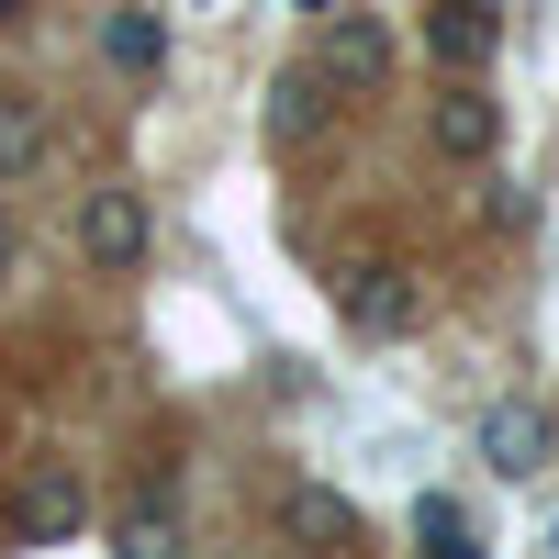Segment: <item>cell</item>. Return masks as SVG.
<instances>
[{
    "mask_svg": "<svg viewBox=\"0 0 559 559\" xmlns=\"http://www.w3.org/2000/svg\"><path fill=\"white\" fill-rule=\"evenodd\" d=\"M313 79H324V90H381V79H392V23H381V12H324Z\"/></svg>",
    "mask_w": 559,
    "mask_h": 559,
    "instance_id": "6da1fadb",
    "label": "cell"
},
{
    "mask_svg": "<svg viewBox=\"0 0 559 559\" xmlns=\"http://www.w3.org/2000/svg\"><path fill=\"white\" fill-rule=\"evenodd\" d=\"M79 258L90 269H134V258H146V191H123V179L90 191L79 202Z\"/></svg>",
    "mask_w": 559,
    "mask_h": 559,
    "instance_id": "7a4b0ae2",
    "label": "cell"
},
{
    "mask_svg": "<svg viewBox=\"0 0 559 559\" xmlns=\"http://www.w3.org/2000/svg\"><path fill=\"white\" fill-rule=\"evenodd\" d=\"M481 459L503 481H537L548 471V414L526 403V392H503V403H481Z\"/></svg>",
    "mask_w": 559,
    "mask_h": 559,
    "instance_id": "3957f363",
    "label": "cell"
},
{
    "mask_svg": "<svg viewBox=\"0 0 559 559\" xmlns=\"http://www.w3.org/2000/svg\"><path fill=\"white\" fill-rule=\"evenodd\" d=\"M426 45H437L448 79H471V68H492L503 23H492V0H437V12H426Z\"/></svg>",
    "mask_w": 559,
    "mask_h": 559,
    "instance_id": "277c9868",
    "label": "cell"
},
{
    "mask_svg": "<svg viewBox=\"0 0 559 559\" xmlns=\"http://www.w3.org/2000/svg\"><path fill=\"white\" fill-rule=\"evenodd\" d=\"M12 515H23V537H34V548H68V537L90 526V492H79V471H57V459H45V471L23 481Z\"/></svg>",
    "mask_w": 559,
    "mask_h": 559,
    "instance_id": "5b68a950",
    "label": "cell"
},
{
    "mask_svg": "<svg viewBox=\"0 0 559 559\" xmlns=\"http://www.w3.org/2000/svg\"><path fill=\"white\" fill-rule=\"evenodd\" d=\"M492 146H503V112L481 102L471 79H448V102H437V157H459V168H481Z\"/></svg>",
    "mask_w": 559,
    "mask_h": 559,
    "instance_id": "8992f818",
    "label": "cell"
},
{
    "mask_svg": "<svg viewBox=\"0 0 559 559\" xmlns=\"http://www.w3.org/2000/svg\"><path fill=\"white\" fill-rule=\"evenodd\" d=\"M336 302L358 336H392V324H414V292H403V269H347L336 280Z\"/></svg>",
    "mask_w": 559,
    "mask_h": 559,
    "instance_id": "52a82bcc",
    "label": "cell"
},
{
    "mask_svg": "<svg viewBox=\"0 0 559 559\" xmlns=\"http://www.w3.org/2000/svg\"><path fill=\"white\" fill-rule=\"evenodd\" d=\"M123 548H134V559H168V548H179V492H168V481H134V492H123Z\"/></svg>",
    "mask_w": 559,
    "mask_h": 559,
    "instance_id": "ba28073f",
    "label": "cell"
},
{
    "mask_svg": "<svg viewBox=\"0 0 559 559\" xmlns=\"http://www.w3.org/2000/svg\"><path fill=\"white\" fill-rule=\"evenodd\" d=\"M102 57H112V68H134V79H146V68L168 57V34H157V12H112V23H102Z\"/></svg>",
    "mask_w": 559,
    "mask_h": 559,
    "instance_id": "9c48e42d",
    "label": "cell"
},
{
    "mask_svg": "<svg viewBox=\"0 0 559 559\" xmlns=\"http://www.w3.org/2000/svg\"><path fill=\"white\" fill-rule=\"evenodd\" d=\"M34 146H45L34 102H12V90H0V179H23V168H34Z\"/></svg>",
    "mask_w": 559,
    "mask_h": 559,
    "instance_id": "30bf717a",
    "label": "cell"
},
{
    "mask_svg": "<svg viewBox=\"0 0 559 559\" xmlns=\"http://www.w3.org/2000/svg\"><path fill=\"white\" fill-rule=\"evenodd\" d=\"M292 537H324V548H347V537H358V515H347L336 492H292Z\"/></svg>",
    "mask_w": 559,
    "mask_h": 559,
    "instance_id": "8fae6325",
    "label": "cell"
},
{
    "mask_svg": "<svg viewBox=\"0 0 559 559\" xmlns=\"http://www.w3.org/2000/svg\"><path fill=\"white\" fill-rule=\"evenodd\" d=\"M414 537H426V548H459V503L426 492V503H414Z\"/></svg>",
    "mask_w": 559,
    "mask_h": 559,
    "instance_id": "7c38bea8",
    "label": "cell"
},
{
    "mask_svg": "<svg viewBox=\"0 0 559 559\" xmlns=\"http://www.w3.org/2000/svg\"><path fill=\"white\" fill-rule=\"evenodd\" d=\"M0 269H12V224H0Z\"/></svg>",
    "mask_w": 559,
    "mask_h": 559,
    "instance_id": "4fadbf2b",
    "label": "cell"
},
{
    "mask_svg": "<svg viewBox=\"0 0 559 559\" xmlns=\"http://www.w3.org/2000/svg\"><path fill=\"white\" fill-rule=\"evenodd\" d=\"M0 12H12V0H0Z\"/></svg>",
    "mask_w": 559,
    "mask_h": 559,
    "instance_id": "5bb4252c",
    "label": "cell"
}]
</instances>
